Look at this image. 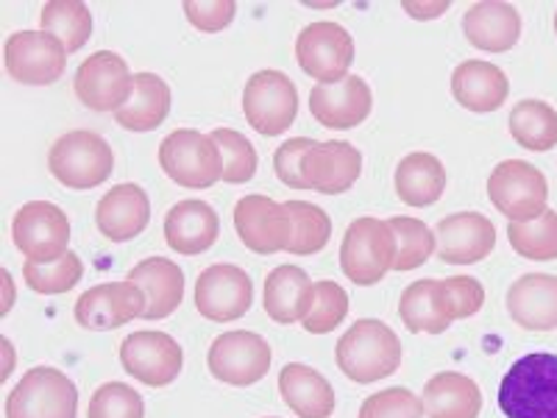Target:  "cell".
Listing matches in <instances>:
<instances>
[{
  "label": "cell",
  "instance_id": "obj_24",
  "mask_svg": "<svg viewBox=\"0 0 557 418\" xmlns=\"http://www.w3.org/2000/svg\"><path fill=\"white\" fill-rule=\"evenodd\" d=\"M218 235H221V221L207 201L187 198V201H178L176 207H171V212L165 216L168 246L184 257L209 251L215 246Z\"/></svg>",
  "mask_w": 557,
  "mask_h": 418
},
{
  "label": "cell",
  "instance_id": "obj_4",
  "mask_svg": "<svg viewBox=\"0 0 557 418\" xmlns=\"http://www.w3.org/2000/svg\"><path fill=\"white\" fill-rule=\"evenodd\" d=\"M393 262H396V241L387 221L357 218L346 229L341 246V268L355 285H376L387 271H393Z\"/></svg>",
  "mask_w": 557,
  "mask_h": 418
},
{
  "label": "cell",
  "instance_id": "obj_19",
  "mask_svg": "<svg viewBox=\"0 0 557 418\" xmlns=\"http://www.w3.org/2000/svg\"><path fill=\"white\" fill-rule=\"evenodd\" d=\"M437 257L449 266H474L496 248V226L482 212H455L435 226Z\"/></svg>",
  "mask_w": 557,
  "mask_h": 418
},
{
  "label": "cell",
  "instance_id": "obj_44",
  "mask_svg": "<svg viewBox=\"0 0 557 418\" xmlns=\"http://www.w3.org/2000/svg\"><path fill=\"white\" fill-rule=\"evenodd\" d=\"M237 3L235 0H187L184 3V17L203 34H218L235 20Z\"/></svg>",
  "mask_w": 557,
  "mask_h": 418
},
{
  "label": "cell",
  "instance_id": "obj_36",
  "mask_svg": "<svg viewBox=\"0 0 557 418\" xmlns=\"http://www.w3.org/2000/svg\"><path fill=\"white\" fill-rule=\"evenodd\" d=\"M507 241L524 260H557V212L555 209H546L544 216L532 218V221L510 223L507 226Z\"/></svg>",
  "mask_w": 557,
  "mask_h": 418
},
{
  "label": "cell",
  "instance_id": "obj_2",
  "mask_svg": "<svg viewBox=\"0 0 557 418\" xmlns=\"http://www.w3.org/2000/svg\"><path fill=\"white\" fill-rule=\"evenodd\" d=\"M507 418H557V355L532 352L507 368L499 385Z\"/></svg>",
  "mask_w": 557,
  "mask_h": 418
},
{
  "label": "cell",
  "instance_id": "obj_40",
  "mask_svg": "<svg viewBox=\"0 0 557 418\" xmlns=\"http://www.w3.org/2000/svg\"><path fill=\"white\" fill-rule=\"evenodd\" d=\"M348 316V293L343 291L337 282H330V279H323V282H315V293H312V307L307 312L305 330L310 335H326L335 327H341L343 318Z\"/></svg>",
  "mask_w": 557,
  "mask_h": 418
},
{
  "label": "cell",
  "instance_id": "obj_6",
  "mask_svg": "<svg viewBox=\"0 0 557 418\" xmlns=\"http://www.w3.org/2000/svg\"><path fill=\"white\" fill-rule=\"evenodd\" d=\"M487 198L510 223H524L549 209V184L544 173L524 159H505L487 179Z\"/></svg>",
  "mask_w": 557,
  "mask_h": 418
},
{
  "label": "cell",
  "instance_id": "obj_12",
  "mask_svg": "<svg viewBox=\"0 0 557 418\" xmlns=\"http://www.w3.org/2000/svg\"><path fill=\"white\" fill-rule=\"evenodd\" d=\"M3 59L14 82L48 87L62 78L67 67V48L48 32H17L7 39Z\"/></svg>",
  "mask_w": 557,
  "mask_h": 418
},
{
  "label": "cell",
  "instance_id": "obj_11",
  "mask_svg": "<svg viewBox=\"0 0 557 418\" xmlns=\"http://www.w3.org/2000/svg\"><path fill=\"white\" fill-rule=\"evenodd\" d=\"M207 366L212 377L226 385H257L271 368V346L265 337L253 332H223L209 346Z\"/></svg>",
  "mask_w": 557,
  "mask_h": 418
},
{
  "label": "cell",
  "instance_id": "obj_15",
  "mask_svg": "<svg viewBox=\"0 0 557 418\" xmlns=\"http://www.w3.org/2000/svg\"><path fill=\"white\" fill-rule=\"evenodd\" d=\"M253 305V285L243 268L215 262L198 273L196 282V310L203 318L218 323L237 321Z\"/></svg>",
  "mask_w": 557,
  "mask_h": 418
},
{
  "label": "cell",
  "instance_id": "obj_23",
  "mask_svg": "<svg viewBox=\"0 0 557 418\" xmlns=\"http://www.w3.org/2000/svg\"><path fill=\"white\" fill-rule=\"evenodd\" d=\"M399 316L405 327L416 335H444L455 323L449 291L444 279H421L405 287L399 298Z\"/></svg>",
  "mask_w": 557,
  "mask_h": 418
},
{
  "label": "cell",
  "instance_id": "obj_3",
  "mask_svg": "<svg viewBox=\"0 0 557 418\" xmlns=\"http://www.w3.org/2000/svg\"><path fill=\"white\" fill-rule=\"evenodd\" d=\"M53 179L70 190H92L112 176L114 151L96 132H67L53 143L48 153Z\"/></svg>",
  "mask_w": 557,
  "mask_h": 418
},
{
  "label": "cell",
  "instance_id": "obj_27",
  "mask_svg": "<svg viewBox=\"0 0 557 418\" xmlns=\"http://www.w3.org/2000/svg\"><path fill=\"white\" fill-rule=\"evenodd\" d=\"M128 282L146 293V321H162L173 316L184 298V273L165 257H148L128 271Z\"/></svg>",
  "mask_w": 557,
  "mask_h": 418
},
{
  "label": "cell",
  "instance_id": "obj_18",
  "mask_svg": "<svg viewBox=\"0 0 557 418\" xmlns=\"http://www.w3.org/2000/svg\"><path fill=\"white\" fill-rule=\"evenodd\" d=\"M235 229L243 246L257 254L287 251V243H290L287 207L260 193L235 204Z\"/></svg>",
  "mask_w": 557,
  "mask_h": 418
},
{
  "label": "cell",
  "instance_id": "obj_28",
  "mask_svg": "<svg viewBox=\"0 0 557 418\" xmlns=\"http://www.w3.org/2000/svg\"><path fill=\"white\" fill-rule=\"evenodd\" d=\"M278 393L298 418H332L337 405L335 388L330 385V380L305 362H290L282 368Z\"/></svg>",
  "mask_w": 557,
  "mask_h": 418
},
{
  "label": "cell",
  "instance_id": "obj_46",
  "mask_svg": "<svg viewBox=\"0 0 557 418\" xmlns=\"http://www.w3.org/2000/svg\"><path fill=\"white\" fill-rule=\"evenodd\" d=\"M446 9H449V3H405V12L416 14V20H432L437 17V14H444Z\"/></svg>",
  "mask_w": 557,
  "mask_h": 418
},
{
  "label": "cell",
  "instance_id": "obj_22",
  "mask_svg": "<svg viewBox=\"0 0 557 418\" xmlns=\"http://www.w3.org/2000/svg\"><path fill=\"white\" fill-rule=\"evenodd\" d=\"M507 312L521 330H557V276L552 273H524L507 291Z\"/></svg>",
  "mask_w": 557,
  "mask_h": 418
},
{
  "label": "cell",
  "instance_id": "obj_43",
  "mask_svg": "<svg viewBox=\"0 0 557 418\" xmlns=\"http://www.w3.org/2000/svg\"><path fill=\"white\" fill-rule=\"evenodd\" d=\"M312 146H315V139L293 137L276 148V153H273V171H276L278 182L293 187V190H307L305 179H301V159H305V153Z\"/></svg>",
  "mask_w": 557,
  "mask_h": 418
},
{
  "label": "cell",
  "instance_id": "obj_47",
  "mask_svg": "<svg viewBox=\"0 0 557 418\" xmlns=\"http://www.w3.org/2000/svg\"><path fill=\"white\" fill-rule=\"evenodd\" d=\"M555 34H557V12H555Z\"/></svg>",
  "mask_w": 557,
  "mask_h": 418
},
{
  "label": "cell",
  "instance_id": "obj_21",
  "mask_svg": "<svg viewBox=\"0 0 557 418\" xmlns=\"http://www.w3.org/2000/svg\"><path fill=\"white\" fill-rule=\"evenodd\" d=\"M151 221V201L139 184H114L112 190L98 201L96 223L101 235L112 243H126L143 235Z\"/></svg>",
  "mask_w": 557,
  "mask_h": 418
},
{
  "label": "cell",
  "instance_id": "obj_30",
  "mask_svg": "<svg viewBox=\"0 0 557 418\" xmlns=\"http://www.w3.org/2000/svg\"><path fill=\"white\" fill-rule=\"evenodd\" d=\"M171 114V87L157 73H137L134 76L132 98L126 107L114 112V121L128 132H153Z\"/></svg>",
  "mask_w": 557,
  "mask_h": 418
},
{
  "label": "cell",
  "instance_id": "obj_5",
  "mask_svg": "<svg viewBox=\"0 0 557 418\" xmlns=\"http://www.w3.org/2000/svg\"><path fill=\"white\" fill-rule=\"evenodd\" d=\"M76 382L53 366L26 371L7 396V418H76Z\"/></svg>",
  "mask_w": 557,
  "mask_h": 418
},
{
  "label": "cell",
  "instance_id": "obj_42",
  "mask_svg": "<svg viewBox=\"0 0 557 418\" xmlns=\"http://www.w3.org/2000/svg\"><path fill=\"white\" fill-rule=\"evenodd\" d=\"M424 402L410 388H387L368 396L360 407V418H421Z\"/></svg>",
  "mask_w": 557,
  "mask_h": 418
},
{
  "label": "cell",
  "instance_id": "obj_26",
  "mask_svg": "<svg viewBox=\"0 0 557 418\" xmlns=\"http://www.w3.org/2000/svg\"><path fill=\"white\" fill-rule=\"evenodd\" d=\"M507 93H510V82L505 70L491 62L469 59L451 73V96L469 112H496L507 101Z\"/></svg>",
  "mask_w": 557,
  "mask_h": 418
},
{
  "label": "cell",
  "instance_id": "obj_17",
  "mask_svg": "<svg viewBox=\"0 0 557 418\" xmlns=\"http://www.w3.org/2000/svg\"><path fill=\"white\" fill-rule=\"evenodd\" d=\"M360 173L362 153L346 139L315 143L301 159V179L307 190L323 193V196H341L351 190Z\"/></svg>",
  "mask_w": 557,
  "mask_h": 418
},
{
  "label": "cell",
  "instance_id": "obj_29",
  "mask_svg": "<svg viewBox=\"0 0 557 418\" xmlns=\"http://www.w3.org/2000/svg\"><path fill=\"white\" fill-rule=\"evenodd\" d=\"M315 285L298 266H278L265 279V312L276 323L305 321Z\"/></svg>",
  "mask_w": 557,
  "mask_h": 418
},
{
  "label": "cell",
  "instance_id": "obj_13",
  "mask_svg": "<svg viewBox=\"0 0 557 418\" xmlns=\"http://www.w3.org/2000/svg\"><path fill=\"white\" fill-rule=\"evenodd\" d=\"M76 96L92 112H117L132 98L134 76L128 62L114 51H98L76 70Z\"/></svg>",
  "mask_w": 557,
  "mask_h": 418
},
{
  "label": "cell",
  "instance_id": "obj_1",
  "mask_svg": "<svg viewBox=\"0 0 557 418\" xmlns=\"http://www.w3.org/2000/svg\"><path fill=\"white\" fill-rule=\"evenodd\" d=\"M335 357L348 380L371 385L399 371L405 348L387 323L376 318H362L337 341Z\"/></svg>",
  "mask_w": 557,
  "mask_h": 418
},
{
  "label": "cell",
  "instance_id": "obj_37",
  "mask_svg": "<svg viewBox=\"0 0 557 418\" xmlns=\"http://www.w3.org/2000/svg\"><path fill=\"white\" fill-rule=\"evenodd\" d=\"M387 226H391L393 241H396V262H393V271H416L418 266H424L432 254H435V232L424 221L396 216L387 218Z\"/></svg>",
  "mask_w": 557,
  "mask_h": 418
},
{
  "label": "cell",
  "instance_id": "obj_10",
  "mask_svg": "<svg viewBox=\"0 0 557 418\" xmlns=\"http://www.w3.org/2000/svg\"><path fill=\"white\" fill-rule=\"evenodd\" d=\"M296 59L307 76H312L315 82H343L355 62V39L337 23L318 20L298 34Z\"/></svg>",
  "mask_w": 557,
  "mask_h": 418
},
{
  "label": "cell",
  "instance_id": "obj_33",
  "mask_svg": "<svg viewBox=\"0 0 557 418\" xmlns=\"http://www.w3.org/2000/svg\"><path fill=\"white\" fill-rule=\"evenodd\" d=\"M510 134L521 148L546 153L557 146V112L546 101L527 98L510 112Z\"/></svg>",
  "mask_w": 557,
  "mask_h": 418
},
{
  "label": "cell",
  "instance_id": "obj_35",
  "mask_svg": "<svg viewBox=\"0 0 557 418\" xmlns=\"http://www.w3.org/2000/svg\"><path fill=\"white\" fill-rule=\"evenodd\" d=\"M287 216H290V243L287 251L296 257H310L326 248L332 237V218L321 207L307 201H287Z\"/></svg>",
  "mask_w": 557,
  "mask_h": 418
},
{
  "label": "cell",
  "instance_id": "obj_7",
  "mask_svg": "<svg viewBox=\"0 0 557 418\" xmlns=\"http://www.w3.org/2000/svg\"><path fill=\"white\" fill-rule=\"evenodd\" d=\"M159 165L171 182L187 190H207L221 182V151L209 134L176 128L159 146Z\"/></svg>",
  "mask_w": 557,
  "mask_h": 418
},
{
  "label": "cell",
  "instance_id": "obj_38",
  "mask_svg": "<svg viewBox=\"0 0 557 418\" xmlns=\"http://www.w3.org/2000/svg\"><path fill=\"white\" fill-rule=\"evenodd\" d=\"M26 285L34 293H45V296H57V293H67L82 282L84 262L76 251H67L62 260L53 262H26L23 268Z\"/></svg>",
  "mask_w": 557,
  "mask_h": 418
},
{
  "label": "cell",
  "instance_id": "obj_31",
  "mask_svg": "<svg viewBox=\"0 0 557 418\" xmlns=\"http://www.w3.org/2000/svg\"><path fill=\"white\" fill-rule=\"evenodd\" d=\"M421 402L430 418H476L482 410V391L471 377L444 371L426 382Z\"/></svg>",
  "mask_w": 557,
  "mask_h": 418
},
{
  "label": "cell",
  "instance_id": "obj_32",
  "mask_svg": "<svg viewBox=\"0 0 557 418\" xmlns=\"http://www.w3.org/2000/svg\"><path fill=\"white\" fill-rule=\"evenodd\" d=\"M446 190V171L441 159L426 151L407 153L396 168V193L410 207H432Z\"/></svg>",
  "mask_w": 557,
  "mask_h": 418
},
{
  "label": "cell",
  "instance_id": "obj_25",
  "mask_svg": "<svg viewBox=\"0 0 557 418\" xmlns=\"http://www.w3.org/2000/svg\"><path fill=\"white\" fill-rule=\"evenodd\" d=\"M462 32L469 42L480 51L505 53L510 51L521 37V14L519 9L502 0H485L476 3L462 17Z\"/></svg>",
  "mask_w": 557,
  "mask_h": 418
},
{
  "label": "cell",
  "instance_id": "obj_16",
  "mask_svg": "<svg viewBox=\"0 0 557 418\" xmlns=\"http://www.w3.org/2000/svg\"><path fill=\"white\" fill-rule=\"evenodd\" d=\"M148 298L134 282H107L84 291L76 302L78 327L92 332H107L126 327L134 318L146 316Z\"/></svg>",
  "mask_w": 557,
  "mask_h": 418
},
{
  "label": "cell",
  "instance_id": "obj_20",
  "mask_svg": "<svg viewBox=\"0 0 557 418\" xmlns=\"http://www.w3.org/2000/svg\"><path fill=\"white\" fill-rule=\"evenodd\" d=\"M374 107L366 78L346 76L335 84H315L310 93V112L326 128H357Z\"/></svg>",
  "mask_w": 557,
  "mask_h": 418
},
{
  "label": "cell",
  "instance_id": "obj_48",
  "mask_svg": "<svg viewBox=\"0 0 557 418\" xmlns=\"http://www.w3.org/2000/svg\"><path fill=\"white\" fill-rule=\"evenodd\" d=\"M271 418H273V416H271Z\"/></svg>",
  "mask_w": 557,
  "mask_h": 418
},
{
  "label": "cell",
  "instance_id": "obj_34",
  "mask_svg": "<svg viewBox=\"0 0 557 418\" xmlns=\"http://www.w3.org/2000/svg\"><path fill=\"white\" fill-rule=\"evenodd\" d=\"M42 32L53 34L67 48V53L82 51L92 34V14L82 0H51L39 14Z\"/></svg>",
  "mask_w": 557,
  "mask_h": 418
},
{
  "label": "cell",
  "instance_id": "obj_14",
  "mask_svg": "<svg viewBox=\"0 0 557 418\" xmlns=\"http://www.w3.org/2000/svg\"><path fill=\"white\" fill-rule=\"evenodd\" d=\"M121 362L134 380L151 388H165L178 380L184 352L168 332H134L121 343Z\"/></svg>",
  "mask_w": 557,
  "mask_h": 418
},
{
  "label": "cell",
  "instance_id": "obj_41",
  "mask_svg": "<svg viewBox=\"0 0 557 418\" xmlns=\"http://www.w3.org/2000/svg\"><path fill=\"white\" fill-rule=\"evenodd\" d=\"M87 418H146V402L126 382H107L92 393Z\"/></svg>",
  "mask_w": 557,
  "mask_h": 418
},
{
  "label": "cell",
  "instance_id": "obj_9",
  "mask_svg": "<svg viewBox=\"0 0 557 418\" xmlns=\"http://www.w3.org/2000/svg\"><path fill=\"white\" fill-rule=\"evenodd\" d=\"M17 251L28 262L62 260L70 251V221L64 209L51 201H28L17 209L12 223Z\"/></svg>",
  "mask_w": 557,
  "mask_h": 418
},
{
  "label": "cell",
  "instance_id": "obj_8",
  "mask_svg": "<svg viewBox=\"0 0 557 418\" xmlns=\"http://www.w3.org/2000/svg\"><path fill=\"white\" fill-rule=\"evenodd\" d=\"M243 112L248 126L265 137H278L293 126L298 114V89L282 70L253 73L243 89Z\"/></svg>",
  "mask_w": 557,
  "mask_h": 418
},
{
  "label": "cell",
  "instance_id": "obj_39",
  "mask_svg": "<svg viewBox=\"0 0 557 418\" xmlns=\"http://www.w3.org/2000/svg\"><path fill=\"white\" fill-rule=\"evenodd\" d=\"M221 151V179L228 184H243L257 173V151L235 128H215L209 134Z\"/></svg>",
  "mask_w": 557,
  "mask_h": 418
},
{
  "label": "cell",
  "instance_id": "obj_45",
  "mask_svg": "<svg viewBox=\"0 0 557 418\" xmlns=\"http://www.w3.org/2000/svg\"><path fill=\"white\" fill-rule=\"evenodd\" d=\"M444 282H446V291H449L455 321H460V318H471L482 310V305H485V287H482L480 279L449 276L444 279Z\"/></svg>",
  "mask_w": 557,
  "mask_h": 418
}]
</instances>
